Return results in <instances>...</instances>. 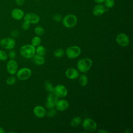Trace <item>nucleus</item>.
<instances>
[{
    "label": "nucleus",
    "mask_w": 133,
    "mask_h": 133,
    "mask_svg": "<svg viewBox=\"0 0 133 133\" xmlns=\"http://www.w3.org/2000/svg\"><path fill=\"white\" fill-rule=\"evenodd\" d=\"M92 65V61L88 58H84L80 59L77 63V70L82 73L88 72Z\"/></svg>",
    "instance_id": "obj_2"
},
{
    "label": "nucleus",
    "mask_w": 133,
    "mask_h": 133,
    "mask_svg": "<svg viewBox=\"0 0 133 133\" xmlns=\"http://www.w3.org/2000/svg\"><path fill=\"white\" fill-rule=\"evenodd\" d=\"M35 1H38V0H35Z\"/></svg>",
    "instance_id": "obj_38"
},
{
    "label": "nucleus",
    "mask_w": 133,
    "mask_h": 133,
    "mask_svg": "<svg viewBox=\"0 0 133 133\" xmlns=\"http://www.w3.org/2000/svg\"><path fill=\"white\" fill-rule=\"evenodd\" d=\"M81 53L80 47L77 46H71L67 48L65 50V55L71 59H75L78 57Z\"/></svg>",
    "instance_id": "obj_5"
},
{
    "label": "nucleus",
    "mask_w": 133,
    "mask_h": 133,
    "mask_svg": "<svg viewBox=\"0 0 133 133\" xmlns=\"http://www.w3.org/2000/svg\"><path fill=\"white\" fill-rule=\"evenodd\" d=\"M63 25L67 28L74 27L77 22V18L75 15L68 14L65 16L62 20Z\"/></svg>",
    "instance_id": "obj_3"
},
{
    "label": "nucleus",
    "mask_w": 133,
    "mask_h": 133,
    "mask_svg": "<svg viewBox=\"0 0 133 133\" xmlns=\"http://www.w3.org/2000/svg\"><path fill=\"white\" fill-rule=\"evenodd\" d=\"M103 3L104 6L108 9L113 8L115 4L114 0H104Z\"/></svg>",
    "instance_id": "obj_25"
},
{
    "label": "nucleus",
    "mask_w": 133,
    "mask_h": 133,
    "mask_svg": "<svg viewBox=\"0 0 133 133\" xmlns=\"http://www.w3.org/2000/svg\"><path fill=\"white\" fill-rule=\"evenodd\" d=\"M6 70L8 73L11 75L16 74L18 70V64L15 59H10L6 64Z\"/></svg>",
    "instance_id": "obj_9"
},
{
    "label": "nucleus",
    "mask_w": 133,
    "mask_h": 133,
    "mask_svg": "<svg viewBox=\"0 0 133 133\" xmlns=\"http://www.w3.org/2000/svg\"><path fill=\"white\" fill-rule=\"evenodd\" d=\"M30 26V23L24 20L21 25V27L22 29H23L24 30H28L29 29Z\"/></svg>",
    "instance_id": "obj_32"
},
{
    "label": "nucleus",
    "mask_w": 133,
    "mask_h": 133,
    "mask_svg": "<svg viewBox=\"0 0 133 133\" xmlns=\"http://www.w3.org/2000/svg\"><path fill=\"white\" fill-rule=\"evenodd\" d=\"M10 34L12 38H17L19 35V32L17 30H14L11 32Z\"/></svg>",
    "instance_id": "obj_33"
},
{
    "label": "nucleus",
    "mask_w": 133,
    "mask_h": 133,
    "mask_svg": "<svg viewBox=\"0 0 133 133\" xmlns=\"http://www.w3.org/2000/svg\"><path fill=\"white\" fill-rule=\"evenodd\" d=\"M34 33L37 36H42L45 33V30L41 26H37L34 29Z\"/></svg>",
    "instance_id": "obj_24"
},
{
    "label": "nucleus",
    "mask_w": 133,
    "mask_h": 133,
    "mask_svg": "<svg viewBox=\"0 0 133 133\" xmlns=\"http://www.w3.org/2000/svg\"><path fill=\"white\" fill-rule=\"evenodd\" d=\"M58 100V97L54 93L50 92L48 95L46 103V106L49 109L54 108Z\"/></svg>",
    "instance_id": "obj_12"
},
{
    "label": "nucleus",
    "mask_w": 133,
    "mask_h": 133,
    "mask_svg": "<svg viewBox=\"0 0 133 133\" xmlns=\"http://www.w3.org/2000/svg\"><path fill=\"white\" fill-rule=\"evenodd\" d=\"M82 122V118L79 116H75L73 117L71 121L70 124L72 127H77Z\"/></svg>",
    "instance_id": "obj_20"
},
{
    "label": "nucleus",
    "mask_w": 133,
    "mask_h": 133,
    "mask_svg": "<svg viewBox=\"0 0 133 133\" xmlns=\"http://www.w3.org/2000/svg\"><path fill=\"white\" fill-rule=\"evenodd\" d=\"M97 4H102L104 0H94Z\"/></svg>",
    "instance_id": "obj_35"
},
{
    "label": "nucleus",
    "mask_w": 133,
    "mask_h": 133,
    "mask_svg": "<svg viewBox=\"0 0 133 133\" xmlns=\"http://www.w3.org/2000/svg\"><path fill=\"white\" fill-rule=\"evenodd\" d=\"M8 59V54L4 50L0 49V60L2 61H6Z\"/></svg>",
    "instance_id": "obj_28"
},
{
    "label": "nucleus",
    "mask_w": 133,
    "mask_h": 133,
    "mask_svg": "<svg viewBox=\"0 0 133 133\" xmlns=\"http://www.w3.org/2000/svg\"><path fill=\"white\" fill-rule=\"evenodd\" d=\"M35 52L37 55L44 56L46 53V49L45 47L39 45L35 48Z\"/></svg>",
    "instance_id": "obj_21"
},
{
    "label": "nucleus",
    "mask_w": 133,
    "mask_h": 133,
    "mask_svg": "<svg viewBox=\"0 0 133 133\" xmlns=\"http://www.w3.org/2000/svg\"><path fill=\"white\" fill-rule=\"evenodd\" d=\"M17 81V78L14 76H10L6 80V83L8 85H13Z\"/></svg>",
    "instance_id": "obj_27"
},
{
    "label": "nucleus",
    "mask_w": 133,
    "mask_h": 133,
    "mask_svg": "<svg viewBox=\"0 0 133 133\" xmlns=\"http://www.w3.org/2000/svg\"><path fill=\"white\" fill-rule=\"evenodd\" d=\"M8 54V58L10 59H15L17 56V54L16 51L13 49L9 50Z\"/></svg>",
    "instance_id": "obj_30"
},
{
    "label": "nucleus",
    "mask_w": 133,
    "mask_h": 133,
    "mask_svg": "<svg viewBox=\"0 0 133 133\" xmlns=\"http://www.w3.org/2000/svg\"><path fill=\"white\" fill-rule=\"evenodd\" d=\"M55 107L57 110L59 111H64L69 108V103L66 99H60L57 101Z\"/></svg>",
    "instance_id": "obj_16"
},
{
    "label": "nucleus",
    "mask_w": 133,
    "mask_h": 133,
    "mask_svg": "<svg viewBox=\"0 0 133 133\" xmlns=\"http://www.w3.org/2000/svg\"><path fill=\"white\" fill-rule=\"evenodd\" d=\"M116 42L122 47H126L129 44V37L124 33H121L117 35L116 37Z\"/></svg>",
    "instance_id": "obj_8"
},
{
    "label": "nucleus",
    "mask_w": 133,
    "mask_h": 133,
    "mask_svg": "<svg viewBox=\"0 0 133 133\" xmlns=\"http://www.w3.org/2000/svg\"><path fill=\"white\" fill-rule=\"evenodd\" d=\"M109 10L104 5L102 4H97L92 8V14L95 16H99L104 14L106 11Z\"/></svg>",
    "instance_id": "obj_13"
},
{
    "label": "nucleus",
    "mask_w": 133,
    "mask_h": 133,
    "mask_svg": "<svg viewBox=\"0 0 133 133\" xmlns=\"http://www.w3.org/2000/svg\"><path fill=\"white\" fill-rule=\"evenodd\" d=\"M46 114L47 115L48 117H50V118L54 117L56 115V110L54 108L50 109L46 113Z\"/></svg>",
    "instance_id": "obj_29"
},
{
    "label": "nucleus",
    "mask_w": 133,
    "mask_h": 133,
    "mask_svg": "<svg viewBox=\"0 0 133 133\" xmlns=\"http://www.w3.org/2000/svg\"><path fill=\"white\" fill-rule=\"evenodd\" d=\"M23 19L30 24H37L40 21V17L38 15L34 12H28L24 14Z\"/></svg>",
    "instance_id": "obj_11"
},
{
    "label": "nucleus",
    "mask_w": 133,
    "mask_h": 133,
    "mask_svg": "<svg viewBox=\"0 0 133 133\" xmlns=\"http://www.w3.org/2000/svg\"><path fill=\"white\" fill-rule=\"evenodd\" d=\"M88 82V77L86 74H81L78 76V82L82 86L87 85Z\"/></svg>",
    "instance_id": "obj_19"
},
{
    "label": "nucleus",
    "mask_w": 133,
    "mask_h": 133,
    "mask_svg": "<svg viewBox=\"0 0 133 133\" xmlns=\"http://www.w3.org/2000/svg\"><path fill=\"white\" fill-rule=\"evenodd\" d=\"M58 98H64L68 95V89L62 84H59L54 87L53 92Z\"/></svg>",
    "instance_id": "obj_10"
},
{
    "label": "nucleus",
    "mask_w": 133,
    "mask_h": 133,
    "mask_svg": "<svg viewBox=\"0 0 133 133\" xmlns=\"http://www.w3.org/2000/svg\"><path fill=\"white\" fill-rule=\"evenodd\" d=\"M33 113L35 116L38 118H43L46 115V109L41 105H37L33 109Z\"/></svg>",
    "instance_id": "obj_17"
},
{
    "label": "nucleus",
    "mask_w": 133,
    "mask_h": 133,
    "mask_svg": "<svg viewBox=\"0 0 133 133\" xmlns=\"http://www.w3.org/2000/svg\"><path fill=\"white\" fill-rule=\"evenodd\" d=\"M5 132L6 131L4 129V128L2 127H0V133H5Z\"/></svg>",
    "instance_id": "obj_37"
},
{
    "label": "nucleus",
    "mask_w": 133,
    "mask_h": 133,
    "mask_svg": "<svg viewBox=\"0 0 133 133\" xmlns=\"http://www.w3.org/2000/svg\"><path fill=\"white\" fill-rule=\"evenodd\" d=\"M32 75V71L30 69L24 67L18 70L16 73V76L18 79L21 81H25L29 79Z\"/></svg>",
    "instance_id": "obj_6"
},
{
    "label": "nucleus",
    "mask_w": 133,
    "mask_h": 133,
    "mask_svg": "<svg viewBox=\"0 0 133 133\" xmlns=\"http://www.w3.org/2000/svg\"><path fill=\"white\" fill-rule=\"evenodd\" d=\"M33 60L36 64L39 65H43L45 62L44 57L43 56H41L37 54L34 55V56L33 57Z\"/></svg>",
    "instance_id": "obj_18"
},
{
    "label": "nucleus",
    "mask_w": 133,
    "mask_h": 133,
    "mask_svg": "<svg viewBox=\"0 0 133 133\" xmlns=\"http://www.w3.org/2000/svg\"><path fill=\"white\" fill-rule=\"evenodd\" d=\"M44 87L45 89L49 92H53L54 90V87L52 84L48 81H46L44 83Z\"/></svg>",
    "instance_id": "obj_23"
},
{
    "label": "nucleus",
    "mask_w": 133,
    "mask_h": 133,
    "mask_svg": "<svg viewBox=\"0 0 133 133\" xmlns=\"http://www.w3.org/2000/svg\"><path fill=\"white\" fill-rule=\"evenodd\" d=\"M10 15L11 17L14 19L16 20H20L23 18L24 12L22 9L20 8H16L11 10Z\"/></svg>",
    "instance_id": "obj_15"
},
{
    "label": "nucleus",
    "mask_w": 133,
    "mask_h": 133,
    "mask_svg": "<svg viewBox=\"0 0 133 133\" xmlns=\"http://www.w3.org/2000/svg\"><path fill=\"white\" fill-rule=\"evenodd\" d=\"M15 2L17 5L19 6H22L24 4L25 0H15Z\"/></svg>",
    "instance_id": "obj_34"
},
{
    "label": "nucleus",
    "mask_w": 133,
    "mask_h": 133,
    "mask_svg": "<svg viewBox=\"0 0 133 133\" xmlns=\"http://www.w3.org/2000/svg\"><path fill=\"white\" fill-rule=\"evenodd\" d=\"M0 46L6 50L13 49L16 46V41L13 38L5 37L0 40Z\"/></svg>",
    "instance_id": "obj_7"
},
{
    "label": "nucleus",
    "mask_w": 133,
    "mask_h": 133,
    "mask_svg": "<svg viewBox=\"0 0 133 133\" xmlns=\"http://www.w3.org/2000/svg\"><path fill=\"white\" fill-rule=\"evenodd\" d=\"M62 17L61 15L60 14H55L54 16H53V19L55 21L57 22H59L60 21H62Z\"/></svg>",
    "instance_id": "obj_31"
},
{
    "label": "nucleus",
    "mask_w": 133,
    "mask_h": 133,
    "mask_svg": "<svg viewBox=\"0 0 133 133\" xmlns=\"http://www.w3.org/2000/svg\"><path fill=\"white\" fill-rule=\"evenodd\" d=\"M65 54V52L63 49L61 48H58L56 49L54 52V55L56 58H61Z\"/></svg>",
    "instance_id": "obj_26"
},
{
    "label": "nucleus",
    "mask_w": 133,
    "mask_h": 133,
    "mask_svg": "<svg viewBox=\"0 0 133 133\" xmlns=\"http://www.w3.org/2000/svg\"><path fill=\"white\" fill-rule=\"evenodd\" d=\"M66 77L70 79H76L79 76V71L78 70L74 68H70L68 69L65 72Z\"/></svg>",
    "instance_id": "obj_14"
},
{
    "label": "nucleus",
    "mask_w": 133,
    "mask_h": 133,
    "mask_svg": "<svg viewBox=\"0 0 133 133\" xmlns=\"http://www.w3.org/2000/svg\"><path fill=\"white\" fill-rule=\"evenodd\" d=\"M42 39L39 36H35L33 37L31 39V45H32L33 46L37 47L41 45Z\"/></svg>",
    "instance_id": "obj_22"
},
{
    "label": "nucleus",
    "mask_w": 133,
    "mask_h": 133,
    "mask_svg": "<svg viewBox=\"0 0 133 133\" xmlns=\"http://www.w3.org/2000/svg\"><path fill=\"white\" fill-rule=\"evenodd\" d=\"M82 126L84 130L89 132L95 131L97 128L96 122L90 118H85L82 123Z\"/></svg>",
    "instance_id": "obj_4"
},
{
    "label": "nucleus",
    "mask_w": 133,
    "mask_h": 133,
    "mask_svg": "<svg viewBox=\"0 0 133 133\" xmlns=\"http://www.w3.org/2000/svg\"><path fill=\"white\" fill-rule=\"evenodd\" d=\"M20 54L24 58H32L35 54V47L31 44L22 45L20 48Z\"/></svg>",
    "instance_id": "obj_1"
},
{
    "label": "nucleus",
    "mask_w": 133,
    "mask_h": 133,
    "mask_svg": "<svg viewBox=\"0 0 133 133\" xmlns=\"http://www.w3.org/2000/svg\"><path fill=\"white\" fill-rule=\"evenodd\" d=\"M98 132H100V133H108V131L105 130H104V129H100V130H98Z\"/></svg>",
    "instance_id": "obj_36"
}]
</instances>
